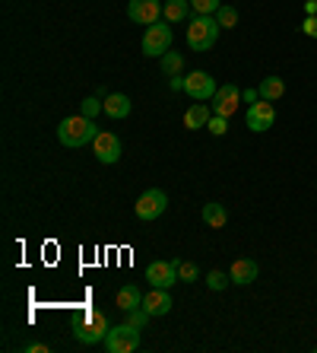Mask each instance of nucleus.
<instances>
[{
  "label": "nucleus",
  "mask_w": 317,
  "mask_h": 353,
  "mask_svg": "<svg viewBox=\"0 0 317 353\" xmlns=\"http://www.w3.org/2000/svg\"><path fill=\"white\" fill-rule=\"evenodd\" d=\"M96 137H98L96 121L86 118V115H70V118H64V121L57 124V140L70 150L86 147V143H92Z\"/></svg>",
  "instance_id": "obj_1"
},
{
  "label": "nucleus",
  "mask_w": 317,
  "mask_h": 353,
  "mask_svg": "<svg viewBox=\"0 0 317 353\" xmlns=\"http://www.w3.org/2000/svg\"><path fill=\"white\" fill-rule=\"evenodd\" d=\"M219 29L222 26L216 23V17H194L190 26H187V45L190 51H210L219 39Z\"/></svg>",
  "instance_id": "obj_2"
},
{
  "label": "nucleus",
  "mask_w": 317,
  "mask_h": 353,
  "mask_svg": "<svg viewBox=\"0 0 317 353\" xmlns=\"http://www.w3.org/2000/svg\"><path fill=\"white\" fill-rule=\"evenodd\" d=\"M108 331H111V325H108V315L98 312V309H89V312L83 315V321L74 328V337L80 341V344H105Z\"/></svg>",
  "instance_id": "obj_3"
},
{
  "label": "nucleus",
  "mask_w": 317,
  "mask_h": 353,
  "mask_svg": "<svg viewBox=\"0 0 317 353\" xmlns=\"http://www.w3.org/2000/svg\"><path fill=\"white\" fill-rule=\"evenodd\" d=\"M140 347V328H133L131 321H121V325H111L105 337V350L108 353H133Z\"/></svg>",
  "instance_id": "obj_4"
},
{
  "label": "nucleus",
  "mask_w": 317,
  "mask_h": 353,
  "mask_svg": "<svg viewBox=\"0 0 317 353\" xmlns=\"http://www.w3.org/2000/svg\"><path fill=\"white\" fill-rule=\"evenodd\" d=\"M165 51H171V23L159 19V23L146 26V35H143V54H146V58H162Z\"/></svg>",
  "instance_id": "obj_5"
},
{
  "label": "nucleus",
  "mask_w": 317,
  "mask_h": 353,
  "mask_svg": "<svg viewBox=\"0 0 317 353\" xmlns=\"http://www.w3.org/2000/svg\"><path fill=\"white\" fill-rule=\"evenodd\" d=\"M165 207H168V194H165L162 188H149L143 191V194L137 197V204H133V214L140 216V220H159V216L165 214Z\"/></svg>",
  "instance_id": "obj_6"
},
{
  "label": "nucleus",
  "mask_w": 317,
  "mask_h": 353,
  "mask_svg": "<svg viewBox=\"0 0 317 353\" xmlns=\"http://www.w3.org/2000/svg\"><path fill=\"white\" fill-rule=\"evenodd\" d=\"M146 280L149 287H159V290H171L175 283H181L178 280V258H171V261H149L146 264Z\"/></svg>",
  "instance_id": "obj_7"
},
{
  "label": "nucleus",
  "mask_w": 317,
  "mask_h": 353,
  "mask_svg": "<svg viewBox=\"0 0 317 353\" xmlns=\"http://www.w3.org/2000/svg\"><path fill=\"white\" fill-rule=\"evenodd\" d=\"M216 90H219V86H216V80H212L206 70H194V74L184 77V92L194 99V102H210V99L216 96Z\"/></svg>",
  "instance_id": "obj_8"
},
{
  "label": "nucleus",
  "mask_w": 317,
  "mask_h": 353,
  "mask_svg": "<svg viewBox=\"0 0 317 353\" xmlns=\"http://www.w3.org/2000/svg\"><path fill=\"white\" fill-rule=\"evenodd\" d=\"M92 153L102 165H114L121 159V137L111 131H98V137L92 140Z\"/></svg>",
  "instance_id": "obj_9"
},
{
  "label": "nucleus",
  "mask_w": 317,
  "mask_h": 353,
  "mask_svg": "<svg viewBox=\"0 0 317 353\" xmlns=\"http://www.w3.org/2000/svg\"><path fill=\"white\" fill-rule=\"evenodd\" d=\"M241 105V90L235 83H222L216 96H212V115H222V118H232Z\"/></svg>",
  "instance_id": "obj_10"
},
{
  "label": "nucleus",
  "mask_w": 317,
  "mask_h": 353,
  "mask_svg": "<svg viewBox=\"0 0 317 353\" xmlns=\"http://www.w3.org/2000/svg\"><path fill=\"white\" fill-rule=\"evenodd\" d=\"M273 124H276V108H273V102L261 99V102L248 105V131L263 134V131H270Z\"/></svg>",
  "instance_id": "obj_11"
},
{
  "label": "nucleus",
  "mask_w": 317,
  "mask_h": 353,
  "mask_svg": "<svg viewBox=\"0 0 317 353\" xmlns=\"http://www.w3.org/2000/svg\"><path fill=\"white\" fill-rule=\"evenodd\" d=\"M162 7H165L162 0H131L127 3V17L140 26H153L162 17Z\"/></svg>",
  "instance_id": "obj_12"
},
{
  "label": "nucleus",
  "mask_w": 317,
  "mask_h": 353,
  "mask_svg": "<svg viewBox=\"0 0 317 353\" xmlns=\"http://www.w3.org/2000/svg\"><path fill=\"white\" fill-rule=\"evenodd\" d=\"M257 274H261V268H257V261H251V258H238V261H232V268H228V277H232L235 287H251L254 280H257Z\"/></svg>",
  "instance_id": "obj_13"
},
{
  "label": "nucleus",
  "mask_w": 317,
  "mask_h": 353,
  "mask_svg": "<svg viewBox=\"0 0 317 353\" xmlns=\"http://www.w3.org/2000/svg\"><path fill=\"white\" fill-rule=\"evenodd\" d=\"M171 293L168 290H159V287H153L146 296H143V309H146L153 319H162V315H168L171 312Z\"/></svg>",
  "instance_id": "obj_14"
},
{
  "label": "nucleus",
  "mask_w": 317,
  "mask_h": 353,
  "mask_svg": "<svg viewBox=\"0 0 317 353\" xmlns=\"http://www.w3.org/2000/svg\"><path fill=\"white\" fill-rule=\"evenodd\" d=\"M212 118V108L204 105V102H194V105L184 112V128L187 131H200V128H206Z\"/></svg>",
  "instance_id": "obj_15"
},
{
  "label": "nucleus",
  "mask_w": 317,
  "mask_h": 353,
  "mask_svg": "<svg viewBox=\"0 0 317 353\" xmlns=\"http://www.w3.org/2000/svg\"><path fill=\"white\" fill-rule=\"evenodd\" d=\"M143 305V293H140L137 283H124L121 290H118V309L121 312H133V309H140Z\"/></svg>",
  "instance_id": "obj_16"
},
{
  "label": "nucleus",
  "mask_w": 317,
  "mask_h": 353,
  "mask_svg": "<svg viewBox=\"0 0 317 353\" xmlns=\"http://www.w3.org/2000/svg\"><path fill=\"white\" fill-rule=\"evenodd\" d=\"M102 102H105V115L114 118V121H118V118H127V115H131V99L124 96V92H111V96L102 99Z\"/></svg>",
  "instance_id": "obj_17"
},
{
  "label": "nucleus",
  "mask_w": 317,
  "mask_h": 353,
  "mask_svg": "<svg viewBox=\"0 0 317 353\" xmlns=\"http://www.w3.org/2000/svg\"><path fill=\"white\" fill-rule=\"evenodd\" d=\"M200 216H204V223L210 226V230H222L228 223V210L222 204H216V201H210V204H204V210H200Z\"/></svg>",
  "instance_id": "obj_18"
},
{
  "label": "nucleus",
  "mask_w": 317,
  "mask_h": 353,
  "mask_svg": "<svg viewBox=\"0 0 317 353\" xmlns=\"http://www.w3.org/2000/svg\"><path fill=\"white\" fill-rule=\"evenodd\" d=\"M257 92H261V99H267V102H279V99L285 96V80L283 77H263Z\"/></svg>",
  "instance_id": "obj_19"
},
{
  "label": "nucleus",
  "mask_w": 317,
  "mask_h": 353,
  "mask_svg": "<svg viewBox=\"0 0 317 353\" xmlns=\"http://www.w3.org/2000/svg\"><path fill=\"white\" fill-rule=\"evenodd\" d=\"M187 13H190V0H165V7H162V19L165 23H184Z\"/></svg>",
  "instance_id": "obj_20"
},
{
  "label": "nucleus",
  "mask_w": 317,
  "mask_h": 353,
  "mask_svg": "<svg viewBox=\"0 0 317 353\" xmlns=\"http://www.w3.org/2000/svg\"><path fill=\"white\" fill-rule=\"evenodd\" d=\"M162 70L168 77H181V70H184V58H181V51H165L162 54Z\"/></svg>",
  "instance_id": "obj_21"
},
{
  "label": "nucleus",
  "mask_w": 317,
  "mask_h": 353,
  "mask_svg": "<svg viewBox=\"0 0 317 353\" xmlns=\"http://www.w3.org/2000/svg\"><path fill=\"white\" fill-rule=\"evenodd\" d=\"M102 112H105V102H102L98 96H86V99L80 102V115L92 118V121H96V118L102 115Z\"/></svg>",
  "instance_id": "obj_22"
},
{
  "label": "nucleus",
  "mask_w": 317,
  "mask_h": 353,
  "mask_svg": "<svg viewBox=\"0 0 317 353\" xmlns=\"http://www.w3.org/2000/svg\"><path fill=\"white\" fill-rule=\"evenodd\" d=\"M197 277H200V268H197L194 261L178 258V280H181V283H197Z\"/></svg>",
  "instance_id": "obj_23"
},
{
  "label": "nucleus",
  "mask_w": 317,
  "mask_h": 353,
  "mask_svg": "<svg viewBox=\"0 0 317 353\" xmlns=\"http://www.w3.org/2000/svg\"><path fill=\"white\" fill-rule=\"evenodd\" d=\"M216 23H219L222 29H235V26H238V10L222 3V7L216 10Z\"/></svg>",
  "instance_id": "obj_24"
},
{
  "label": "nucleus",
  "mask_w": 317,
  "mask_h": 353,
  "mask_svg": "<svg viewBox=\"0 0 317 353\" xmlns=\"http://www.w3.org/2000/svg\"><path fill=\"white\" fill-rule=\"evenodd\" d=\"M190 7L197 10V17H216V10L222 7V0H190Z\"/></svg>",
  "instance_id": "obj_25"
},
{
  "label": "nucleus",
  "mask_w": 317,
  "mask_h": 353,
  "mask_svg": "<svg viewBox=\"0 0 317 353\" xmlns=\"http://www.w3.org/2000/svg\"><path fill=\"white\" fill-rule=\"evenodd\" d=\"M228 283H232V277H228V274H222V271H210V274H206V287H210V290H226Z\"/></svg>",
  "instance_id": "obj_26"
},
{
  "label": "nucleus",
  "mask_w": 317,
  "mask_h": 353,
  "mask_svg": "<svg viewBox=\"0 0 317 353\" xmlns=\"http://www.w3.org/2000/svg\"><path fill=\"white\" fill-rule=\"evenodd\" d=\"M149 319H153V315H149L146 309H143V305H140V309H133V312H127V321H131L133 328H140V331L146 328V321H149Z\"/></svg>",
  "instance_id": "obj_27"
},
{
  "label": "nucleus",
  "mask_w": 317,
  "mask_h": 353,
  "mask_svg": "<svg viewBox=\"0 0 317 353\" xmlns=\"http://www.w3.org/2000/svg\"><path fill=\"white\" fill-rule=\"evenodd\" d=\"M206 131H210V134H216V137H222V134L228 131V118H222V115H212V118H210V124H206Z\"/></svg>",
  "instance_id": "obj_28"
},
{
  "label": "nucleus",
  "mask_w": 317,
  "mask_h": 353,
  "mask_svg": "<svg viewBox=\"0 0 317 353\" xmlns=\"http://www.w3.org/2000/svg\"><path fill=\"white\" fill-rule=\"evenodd\" d=\"M301 32L311 35V39H317V17H308L305 23H301Z\"/></svg>",
  "instance_id": "obj_29"
},
{
  "label": "nucleus",
  "mask_w": 317,
  "mask_h": 353,
  "mask_svg": "<svg viewBox=\"0 0 317 353\" xmlns=\"http://www.w3.org/2000/svg\"><path fill=\"white\" fill-rule=\"evenodd\" d=\"M25 353H48V344H39V341H35V344H25Z\"/></svg>",
  "instance_id": "obj_30"
},
{
  "label": "nucleus",
  "mask_w": 317,
  "mask_h": 353,
  "mask_svg": "<svg viewBox=\"0 0 317 353\" xmlns=\"http://www.w3.org/2000/svg\"><path fill=\"white\" fill-rule=\"evenodd\" d=\"M241 99H244V102H251V105H254V102L261 99V92H257V90H248V92H241Z\"/></svg>",
  "instance_id": "obj_31"
},
{
  "label": "nucleus",
  "mask_w": 317,
  "mask_h": 353,
  "mask_svg": "<svg viewBox=\"0 0 317 353\" xmlns=\"http://www.w3.org/2000/svg\"><path fill=\"white\" fill-rule=\"evenodd\" d=\"M171 90H184V77H168Z\"/></svg>",
  "instance_id": "obj_32"
},
{
  "label": "nucleus",
  "mask_w": 317,
  "mask_h": 353,
  "mask_svg": "<svg viewBox=\"0 0 317 353\" xmlns=\"http://www.w3.org/2000/svg\"><path fill=\"white\" fill-rule=\"evenodd\" d=\"M305 13H308V17H317V0H308V3H305Z\"/></svg>",
  "instance_id": "obj_33"
}]
</instances>
